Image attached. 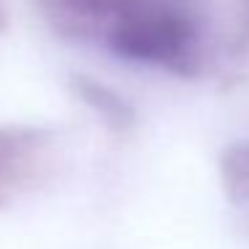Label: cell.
Instances as JSON below:
<instances>
[{
  "instance_id": "6da1fadb",
  "label": "cell",
  "mask_w": 249,
  "mask_h": 249,
  "mask_svg": "<svg viewBox=\"0 0 249 249\" xmlns=\"http://www.w3.org/2000/svg\"><path fill=\"white\" fill-rule=\"evenodd\" d=\"M49 150V131L33 126H0V204L27 190L43 174Z\"/></svg>"
},
{
  "instance_id": "7a4b0ae2",
  "label": "cell",
  "mask_w": 249,
  "mask_h": 249,
  "mask_svg": "<svg viewBox=\"0 0 249 249\" xmlns=\"http://www.w3.org/2000/svg\"><path fill=\"white\" fill-rule=\"evenodd\" d=\"M220 179L222 190L233 204L249 201V140L233 142L220 156Z\"/></svg>"
},
{
  "instance_id": "3957f363",
  "label": "cell",
  "mask_w": 249,
  "mask_h": 249,
  "mask_svg": "<svg viewBox=\"0 0 249 249\" xmlns=\"http://www.w3.org/2000/svg\"><path fill=\"white\" fill-rule=\"evenodd\" d=\"M75 91L81 94L91 107H97L99 113L107 118V124L118 126V129H124V126L131 124V110L126 107L124 99L115 97L110 89L99 86V83L89 81V78H75Z\"/></svg>"
},
{
  "instance_id": "277c9868",
  "label": "cell",
  "mask_w": 249,
  "mask_h": 249,
  "mask_svg": "<svg viewBox=\"0 0 249 249\" xmlns=\"http://www.w3.org/2000/svg\"><path fill=\"white\" fill-rule=\"evenodd\" d=\"M8 24V14H6V6H3V0H0V30Z\"/></svg>"
}]
</instances>
